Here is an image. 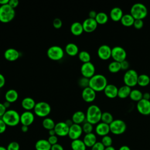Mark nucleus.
Returning a JSON list of instances; mask_svg holds the SVG:
<instances>
[{
    "label": "nucleus",
    "instance_id": "nucleus-1",
    "mask_svg": "<svg viewBox=\"0 0 150 150\" xmlns=\"http://www.w3.org/2000/svg\"><path fill=\"white\" fill-rule=\"evenodd\" d=\"M102 113L103 112L98 106L95 104L90 105L86 111V121L93 125L97 124L101 121Z\"/></svg>",
    "mask_w": 150,
    "mask_h": 150
},
{
    "label": "nucleus",
    "instance_id": "nucleus-2",
    "mask_svg": "<svg viewBox=\"0 0 150 150\" xmlns=\"http://www.w3.org/2000/svg\"><path fill=\"white\" fill-rule=\"evenodd\" d=\"M107 84V78L105 76L101 74H95L89 80V87L96 92L104 91Z\"/></svg>",
    "mask_w": 150,
    "mask_h": 150
},
{
    "label": "nucleus",
    "instance_id": "nucleus-3",
    "mask_svg": "<svg viewBox=\"0 0 150 150\" xmlns=\"http://www.w3.org/2000/svg\"><path fill=\"white\" fill-rule=\"evenodd\" d=\"M1 118L7 126L15 127L20 123V114L15 110H7Z\"/></svg>",
    "mask_w": 150,
    "mask_h": 150
},
{
    "label": "nucleus",
    "instance_id": "nucleus-4",
    "mask_svg": "<svg viewBox=\"0 0 150 150\" xmlns=\"http://www.w3.org/2000/svg\"><path fill=\"white\" fill-rule=\"evenodd\" d=\"M130 14L135 19H143L148 15V9L146 6L142 3L133 4L130 9Z\"/></svg>",
    "mask_w": 150,
    "mask_h": 150
},
{
    "label": "nucleus",
    "instance_id": "nucleus-5",
    "mask_svg": "<svg viewBox=\"0 0 150 150\" xmlns=\"http://www.w3.org/2000/svg\"><path fill=\"white\" fill-rule=\"evenodd\" d=\"M15 16V9L11 8L8 4L0 6V22L4 23L10 22Z\"/></svg>",
    "mask_w": 150,
    "mask_h": 150
},
{
    "label": "nucleus",
    "instance_id": "nucleus-6",
    "mask_svg": "<svg viewBox=\"0 0 150 150\" xmlns=\"http://www.w3.org/2000/svg\"><path fill=\"white\" fill-rule=\"evenodd\" d=\"M52 110L51 107L49 103L45 101H39L36 103L33 109L35 114L42 118L47 117L50 113Z\"/></svg>",
    "mask_w": 150,
    "mask_h": 150
},
{
    "label": "nucleus",
    "instance_id": "nucleus-7",
    "mask_svg": "<svg viewBox=\"0 0 150 150\" xmlns=\"http://www.w3.org/2000/svg\"><path fill=\"white\" fill-rule=\"evenodd\" d=\"M47 56L52 60L59 61L62 59L64 55V50L59 46L54 45L49 47L46 52Z\"/></svg>",
    "mask_w": 150,
    "mask_h": 150
},
{
    "label": "nucleus",
    "instance_id": "nucleus-8",
    "mask_svg": "<svg viewBox=\"0 0 150 150\" xmlns=\"http://www.w3.org/2000/svg\"><path fill=\"white\" fill-rule=\"evenodd\" d=\"M110 132L114 135H121L124 134L127 129V124L122 120H114L109 125Z\"/></svg>",
    "mask_w": 150,
    "mask_h": 150
},
{
    "label": "nucleus",
    "instance_id": "nucleus-9",
    "mask_svg": "<svg viewBox=\"0 0 150 150\" xmlns=\"http://www.w3.org/2000/svg\"><path fill=\"white\" fill-rule=\"evenodd\" d=\"M138 77V74L136 70L134 69H128L124 74L123 81L125 85L132 87L137 84Z\"/></svg>",
    "mask_w": 150,
    "mask_h": 150
},
{
    "label": "nucleus",
    "instance_id": "nucleus-10",
    "mask_svg": "<svg viewBox=\"0 0 150 150\" xmlns=\"http://www.w3.org/2000/svg\"><path fill=\"white\" fill-rule=\"evenodd\" d=\"M111 57L114 61L121 63L126 60L127 52L121 46H114L111 50Z\"/></svg>",
    "mask_w": 150,
    "mask_h": 150
},
{
    "label": "nucleus",
    "instance_id": "nucleus-11",
    "mask_svg": "<svg viewBox=\"0 0 150 150\" xmlns=\"http://www.w3.org/2000/svg\"><path fill=\"white\" fill-rule=\"evenodd\" d=\"M96 68L91 62L83 63L80 67V72L83 77L90 79L95 74Z\"/></svg>",
    "mask_w": 150,
    "mask_h": 150
},
{
    "label": "nucleus",
    "instance_id": "nucleus-12",
    "mask_svg": "<svg viewBox=\"0 0 150 150\" xmlns=\"http://www.w3.org/2000/svg\"><path fill=\"white\" fill-rule=\"evenodd\" d=\"M137 109L138 111L142 115H150V100L141 99L137 102Z\"/></svg>",
    "mask_w": 150,
    "mask_h": 150
},
{
    "label": "nucleus",
    "instance_id": "nucleus-13",
    "mask_svg": "<svg viewBox=\"0 0 150 150\" xmlns=\"http://www.w3.org/2000/svg\"><path fill=\"white\" fill-rule=\"evenodd\" d=\"M83 132L82 127L80 125L73 124L69 128L68 136L73 141L79 139Z\"/></svg>",
    "mask_w": 150,
    "mask_h": 150
},
{
    "label": "nucleus",
    "instance_id": "nucleus-14",
    "mask_svg": "<svg viewBox=\"0 0 150 150\" xmlns=\"http://www.w3.org/2000/svg\"><path fill=\"white\" fill-rule=\"evenodd\" d=\"M112 48L107 45H101L97 50V54L100 59L103 60H106L111 57Z\"/></svg>",
    "mask_w": 150,
    "mask_h": 150
},
{
    "label": "nucleus",
    "instance_id": "nucleus-15",
    "mask_svg": "<svg viewBox=\"0 0 150 150\" xmlns=\"http://www.w3.org/2000/svg\"><path fill=\"white\" fill-rule=\"evenodd\" d=\"M35 115L30 111H25L20 115V122L22 125L29 127L34 122Z\"/></svg>",
    "mask_w": 150,
    "mask_h": 150
},
{
    "label": "nucleus",
    "instance_id": "nucleus-16",
    "mask_svg": "<svg viewBox=\"0 0 150 150\" xmlns=\"http://www.w3.org/2000/svg\"><path fill=\"white\" fill-rule=\"evenodd\" d=\"M69 128L65 122L60 121L56 124L54 129L56 132V135L59 137H66L68 135Z\"/></svg>",
    "mask_w": 150,
    "mask_h": 150
},
{
    "label": "nucleus",
    "instance_id": "nucleus-17",
    "mask_svg": "<svg viewBox=\"0 0 150 150\" xmlns=\"http://www.w3.org/2000/svg\"><path fill=\"white\" fill-rule=\"evenodd\" d=\"M82 25L84 32L87 33H91L94 32L97 29L98 23H97L95 19L88 18L84 20L82 23Z\"/></svg>",
    "mask_w": 150,
    "mask_h": 150
},
{
    "label": "nucleus",
    "instance_id": "nucleus-18",
    "mask_svg": "<svg viewBox=\"0 0 150 150\" xmlns=\"http://www.w3.org/2000/svg\"><path fill=\"white\" fill-rule=\"evenodd\" d=\"M83 100L87 103H91L94 101L96 97V92L90 87L83 88L81 92Z\"/></svg>",
    "mask_w": 150,
    "mask_h": 150
},
{
    "label": "nucleus",
    "instance_id": "nucleus-19",
    "mask_svg": "<svg viewBox=\"0 0 150 150\" xmlns=\"http://www.w3.org/2000/svg\"><path fill=\"white\" fill-rule=\"evenodd\" d=\"M4 56L9 62H15L20 56L19 52L14 48H8L4 52Z\"/></svg>",
    "mask_w": 150,
    "mask_h": 150
},
{
    "label": "nucleus",
    "instance_id": "nucleus-20",
    "mask_svg": "<svg viewBox=\"0 0 150 150\" xmlns=\"http://www.w3.org/2000/svg\"><path fill=\"white\" fill-rule=\"evenodd\" d=\"M96 133L101 137H104L108 135L110 132L109 124H105L103 122H100L96 125L95 128Z\"/></svg>",
    "mask_w": 150,
    "mask_h": 150
},
{
    "label": "nucleus",
    "instance_id": "nucleus-21",
    "mask_svg": "<svg viewBox=\"0 0 150 150\" xmlns=\"http://www.w3.org/2000/svg\"><path fill=\"white\" fill-rule=\"evenodd\" d=\"M118 88L114 84H108L104 90L105 95L110 98H114L118 96Z\"/></svg>",
    "mask_w": 150,
    "mask_h": 150
},
{
    "label": "nucleus",
    "instance_id": "nucleus-22",
    "mask_svg": "<svg viewBox=\"0 0 150 150\" xmlns=\"http://www.w3.org/2000/svg\"><path fill=\"white\" fill-rule=\"evenodd\" d=\"M36 103L33 98L30 97H26L22 99L21 105L25 111H31L34 109Z\"/></svg>",
    "mask_w": 150,
    "mask_h": 150
},
{
    "label": "nucleus",
    "instance_id": "nucleus-23",
    "mask_svg": "<svg viewBox=\"0 0 150 150\" xmlns=\"http://www.w3.org/2000/svg\"><path fill=\"white\" fill-rule=\"evenodd\" d=\"M123 11L119 7H114L112 8L110 12V17L113 21L118 22L120 21L121 19L123 16Z\"/></svg>",
    "mask_w": 150,
    "mask_h": 150
},
{
    "label": "nucleus",
    "instance_id": "nucleus-24",
    "mask_svg": "<svg viewBox=\"0 0 150 150\" xmlns=\"http://www.w3.org/2000/svg\"><path fill=\"white\" fill-rule=\"evenodd\" d=\"M71 120L74 124L80 125L86 121V114L82 111H77L72 115Z\"/></svg>",
    "mask_w": 150,
    "mask_h": 150
},
{
    "label": "nucleus",
    "instance_id": "nucleus-25",
    "mask_svg": "<svg viewBox=\"0 0 150 150\" xmlns=\"http://www.w3.org/2000/svg\"><path fill=\"white\" fill-rule=\"evenodd\" d=\"M64 52L70 56H75L79 54V49L76 44L74 43H69L65 46Z\"/></svg>",
    "mask_w": 150,
    "mask_h": 150
},
{
    "label": "nucleus",
    "instance_id": "nucleus-26",
    "mask_svg": "<svg viewBox=\"0 0 150 150\" xmlns=\"http://www.w3.org/2000/svg\"><path fill=\"white\" fill-rule=\"evenodd\" d=\"M19 97L18 91L15 89H9L5 94V101L9 102L10 103H15L17 101Z\"/></svg>",
    "mask_w": 150,
    "mask_h": 150
},
{
    "label": "nucleus",
    "instance_id": "nucleus-27",
    "mask_svg": "<svg viewBox=\"0 0 150 150\" xmlns=\"http://www.w3.org/2000/svg\"><path fill=\"white\" fill-rule=\"evenodd\" d=\"M70 30L71 34L74 36H80L84 32L82 23L79 22H73L70 26Z\"/></svg>",
    "mask_w": 150,
    "mask_h": 150
},
{
    "label": "nucleus",
    "instance_id": "nucleus-28",
    "mask_svg": "<svg viewBox=\"0 0 150 150\" xmlns=\"http://www.w3.org/2000/svg\"><path fill=\"white\" fill-rule=\"evenodd\" d=\"M83 141L87 147L90 148H91L97 142L96 135L93 132L85 134Z\"/></svg>",
    "mask_w": 150,
    "mask_h": 150
},
{
    "label": "nucleus",
    "instance_id": "nucleus-29",
    "mask_svg": "<svg viewBox=\"0 0 150 150\" xmlns=\"http://www.w3.org/2000/svg\"><path fill=\"white\" fill-rule=\"evenodd\" d=\"M52 145L48 142L47 139H40L35 143L36 150H50Z\"/></svg>",
    "mask_w": 150,
    "mask_h": 150
},
{
    "label": "nucleus",
    "instance_id": "nucleus-30",
    "mask_svg": "<svg viewBox=\"0 0 150 150\" xmlns=\"http://www.w3.org/2000/svg\"><path fill=\"white\" fill-rule=\"evenodd\" d=\"M135 19L130 13L124 14L122 18L120 20L121 24L125 26H133Z\"/></svg>",
    "mask_w": 150,
    "mask_h": 150
},
{
    "label": "nucleus",
    "instance_id": "nucleus-31",
    "mask_svg": "<svg viewBox=\"0 0 150 150\" xmlns=\"http://www.w3.org/2000/svg\"><path fill=\"white\" fill-rule=\"evenodd\" d=\"M131 91V88L130 87L126 85H124L118 88V97L120 98H125L129 96Z\"/></svg>",
    "mask_w": 150,
    "mask_h": 150
},
{
    "label": "nucleus",
    "instance_id": "nucleus-32",
    "mask_svg": "<svg viewBox=\"0 0 150 150\" xmlns=\"http://www.w3.org/2000/svg\"><path fill=\"white\" fill-rule=\"evenodd\" d=\"M70 145L72 150H86L87 148L83 141L80 139L73 140Z\"/></svg>",
    "mask_w": 150,
    "mask_h": 150
},
{
    "label": "nucleus",
    "instance_id": "nucleus-33",
    "mask_svg": "<svg viewBox=\"0 0 150 150\" xmlns=\"http://www.w3.org/2000/svg\"><path fill=\"white\" fill-rule=\"evenodd\" d=\"M150 83V77L146 74L138 75L137 84L141 87L147 86Z\"/></svg>",
    "mask_w": 150,
    "mask_h": 150
},
{
    "label": "nucleus",
    "instance_id": "nucleus-34",
    "mask_svg": "<svg viewBox=\"0 0 150 150\" xmlns=\"http://www.w3.org/2000/svg\"><path fill=\"white\" fill-rule=\"evenodd\" d=\"M129 98L131 100L138 102L143 98V93L138 89H133L131 90V91L129 94Z\"/></svg>",
    "mask_w": 150,
    "mask_h": 150
},
{
    "label": "nucleus",
    "instance_id": "nucleus-35",
    "mask_svg": "<svg viewBox=\"0 0 150 150\" xmlns=\"http://www.w3.org/2000/svg\"><path fill=\"white\" fill-rule=\"evenodd\" d=\"M95 19L98 24L104 25L108 22V16L106 13L103 12H100L97 13Z\"/></svg>",
    "mask_w": 150,
    "mask_h": 150
},
{
    "label": "nucleus",
    "instance_id": "nucleus-36",
    "mask_svg": "<svg viewBox=\"0 0 150 150\" xmlns=\"http://www.w3.org/2000/svg\"><path fill=\"white\" fill-rule=\"evenodd\" d=\"M55 125L56 124L54 120L49 117H46L42 121L43 127L48 131L54 129Z\"/></svg>",
    "mask_w": 150,
    "mask_h": 150
},
{
    "label": "nucleus",
    "instance_id": "nucleus-37",
    "mask_svg": "<svg viewBox=\"0 0 150 150\" xmlns=\"http://www.w3.org/2000/svg\"><path fill=\"white\" fill-rule=\"evenodd\" d=\"M78 57L83 63L90 62L91 60L90 54L86 50H82L79 52L78 54Z\"/></svg>",
    "mask_w": 150,
    "mask_h": 150
},
{
    "label": "nucleus",
    "instance_id": "nucleus-38",
    "mask_svg": "<svg viewBox=\"0 0 150 150\" xmlns=\"http://www.w3.org/2000/svg\"><path fill=\"white\" fill-rule=\"evenodd\" d=\"M108 69L111 73H117L121 70V64L120 62L114 60L109 63L108 66Z\"/></svg>",
    "mask_w": 150,
    "mask_h": 150
},
{
    "label": "nucleus",
    "instance_id": "nucleus-39",
    "mask_svg": "<svg viewBox=\"0 0 150 150\" xmlns=\"http://www.w3.org/2000/svg\"><path fill=\"white\" fill-rule=\"evenodd\" d=\"M113 120H114L113 116L110 112L105 111L102 113L101 118V122L110 125L113 121Z\"/></svg>",
    "mask_w": 150,
    "mask_h": 150
},
{
    "label": "nucleus",
    "instance_id": "nucleus-40",
    "mask_svg": "<svg viewBox=\"0 0 150 150\" xmlns=\"http://www.w3.org/2000/svg\"><path fill=\"white\" fill-rule=\"evenodd\" d=\"M101 142L103 144V145L105 146V148H107V147L112 146V139L110 136L107 135L102 137Z\"/></svg>",
    "mask_w": 150,
    "mask_h": 150
},
{
    "label": "nucleus",
    "instance_id": "nucleus-41",
    "mask_svg": "<svg viewBox=\"0 0 150 150\" xmlns=\"http://www.w3.org/2000/svg\"><path fill=\"white\" fill-rule=\"evenodd\" d=\"M81 127H82L83 132H84L86 134L91 133L93 132V125L87 121H86L85 122H84Z\"/></svg>",
    "mask_w": 150,
    "mask_h": 150
},
{
    "label": "nucleus",
    "instance_id": "nucleus-42",
    "mask_svg": "<svg viewBox=\"0 0 150 150\" xmlns=\"http://www.w3.org/2000/svg\"><path fill=\"white\" fill-rule=\"evenodd\" d=\"M89 80L90 79L82 77L79 79L78 81V84L80 87L83 88V89L87 87H89Z\"/></svg>",
    "mask_w": 150,
    "mask_h": 150
},
{
    "label": "nucleus",
    "instance_id": "nucleus-43",
    "mask_svg": "<svg viewBox=\"0 0 150 150\" xmlns=\"http://www.w3.org/2000/svg\"><path fill=\"white\" fill-rule=\"evenodd\" d=\"M19 144L16 141L11 142L6 147L7 150H19Z\"/></svg>",
    "mask_w": 150,
    "mask_h": 150
},
{
    "label": "nucleus",
    "instance_id": "nucleus-44",
    "mask_svg": "<svg viewBox=\"0 0 150 150\" xmlns=\"http://www.w3.org/2000/svg\"><path fill=\"white\" fill-rule=\"evenodd\" d=\"M62 25H63L62 21L59 18H56L53 21V26L56 29H59L61 28L62 26Z\"/></svg>",
    "mask_w": 150,
    "mask_h": 150
},
{
    "label": "nucleus",
    "instance_id": "nucleus-45",
    "mask_svg": "<svg viewBox=\"0 0 150 150\" xmlns=\"http://www.w3.org/2000/svg\"><path fill=\"white\" fill-rule=\"evenodd\" d=\"M133 26L137 29H141L144 26L143 20H142V19H135Z\"/></svg>",
    "mask_w": 150,
    "mask_h": 150
},
{
    "label": "nucleus",
    "instance_id": "nucleus-46",
    "mask_svg": "<svg viewBox=\"0 0 150 150\" xmlns=\"http://www.w3.org/2000/svg\"><path fill=\"white\" fill-rule=\"evenodd\" d=\"M105 146L101 143V142L97 141L91 148V150H104Z\"/></svg>",
    "mask_w": 150,
    "mask_h": 150
},
{
    "label": "nucleus",
    "instance_id": "nucleus-47",
    "mask_svg": "<svg viewBox=\"0 0 150 150\" xmlns=\"http://www.w3.org/2000/svg\"><path fill=\"white\" fill-rule=\"evenodd\" d=\"M48 142L50 143L51 145H55L57 144L58 142V138L57 135H53V136H49L47 139Z\"/></svg>",
    "mask_w": 150,
    "mask_h": 150
},
{
    "label": "nucleus",
    "instance_id": "nucleus-48",
    "mask_svg": "<svg viewBox=\"0 0 150 150\" xmlns=\"http://www.w3.org/2000/svg\"><path fill=\"white\" fill-rule=\"evenodd\" d=\"M120 64H121V70H126V71L128 70L129 67V62L127 60H125L121 62L120 63Z\"/></svg>",
    "mask_w": 150,
    "mask_h": 150
},
{
    "label": "nucleus",
    "instance_id": "nucleus-49",
    "mask_svg": "<svg viewBox=\"0 0 150 150\" xmlns=\"http://www.w3.org/2000/svg\"><path fill=\"white\" fill-rule=\"evenodd\" d=\"M6 127L7 125L5 122L2 120V118H0V134L4 133L6 131Z\"/></svg>",
    "mask_w": 150,
    "mask_h": 150
},
{
    "label": "nucleus",
    "instance_id": "nucleus-50",
    "mask_svg": "<svg viewBox=\"0 0 150 150\" xmlns=\"http://www.w3.org/2000/svg\"><path fill=\"white\" fill-rule=\"evenodd\" d=\"M8 5L12 8H16L19 5L18 0H9Z\"/></svg>",
    "mask_w": 150,
    "mask_h": 150
},
{
    "label": "nucleus",
    "instance_id": "nucleus-51",
    "mask_svg": "<svg viewBox=\"0 0 150 150\" xmlns=\"http://www.w3.org/2000/svg\"><path fill=\"white\" fill-rule=\"evenodd\" d=\"M50 150H64V148L60 144L57 143L55 145H52Z\"/></svg>",
    "mask_w": 150,
    "mask_h": 150
},
{
    "label": "nucleus",
    "instance_id": "nucleus-52",
    "mask_svg": "<svg viewBox=\"0 0 150 150\" xmlns=\"http://www.w3.org/2000/svg\"><path fill=\"white\" fill-rule=\"evenodd\" d=\"M6 108L4 105L3 103H0V117L2 118V117L4 115L5 112L6 111Z\"/></svg>",
    "mask_w": 150,
    "mask_h": 150
},
{
    "label": "nucleus",
    "instance_id": "nucleus-53",
    "mask_svg": "<svg viewBox=\"0 0 150 150\" xmlns=\"http://www.w3.org/2000/svg\"><path fill=\"white\" fill-rule=\"evenodd\" d=\"M5 84V78L4 76L0 73V88H2Z\"/></svg>",
    "mask_w": 150,
    "mask_h": 150
},
{
    "label": "nucleus",
    "instance_id": "nucleus-54",
    "mask_svg": "<svg viewBox=\"0 0 150 150\" xmlns=\"http://www.w3.org/2000/svg\"><path fill=\"white\" fill-rule=\"evenodd\" d=\"M97 13L95 11H94V10L90 11L88 13V18H92V19H95L97 16Z\"/></svg>",
    "mask_w": 150,
    "mask_h": 150
},
{
    "label": "nucleus",
    "instance_id": "nucleus-55",
    "mask_svg": "<svg viewBox=\"0 0 150 150\" xmlns=\"http://www.w3.org/2000/svg\"><path fill=\"white\" fill-rule=\"evenodd\" d=\"M144 99L150 100V93L148 92H145L143 93V98Z\"/></svg>",
    "mask_w": 150,
    "mask_h": 150
},
{
    "label": "nucleus",
    "instance_id": "nucleus-56",
    "mask_svg": "<svg viewBox=\"0 0 150 150\" xmlns=\"http://www.w3.org/2000/svg\"><path fill=\"white\" fill-rule=\"evenodd\" d=\"M118 150H131V149L127 145H122V146L120 147Z\"/></svg>",
    "mask_w": 150,
    "mask_h": 150
},
{
    "label": "nucleus",
    "instance_id": "nucleus-57",
    "mask_svg": "<svg viewBox=\"0 0 150 150\" xmlns=\"http://www.w3.org/2000/svg\"><path fill=\"white\" fill-rule=\"evenodd\" d=\"M29 128H28V126H26V125H22V127H21V131L23 132H26L28 131Z\"/></svg>",
    "mask_w": 150,
    "mask_h": 150
},
{
    "label": "nucleus",
    "instance_id": "nucleus-58",
    "mask_svg": "<svg viewBox=\"0 0 150 150\" xmlns=\"http://www.w3.org/2000/svg\"><path fill=\"white\" fill-rule=\"evenodd\" d=\"M66 123V124L69 126V127H70L71 125H73L74 123H73V121L71 120H71H70V119H69V120H67L66 121H64Z\"/></svg>",
    "mask_w": 150,
    "mask_h": 150
},
{
    "label": "nucleus",
    "instance_id": "nucleus-59",
    "mask_svg": "<svg viewBox=\"0 0 150 150\" xmlns=\"http://www.w3.org/2000/svg\"><path fill=\"white\" fill-rule=\"evenodd\" d=\"M48 134H49V136L56 135V132H55V131H54V129H52L49 130V131H48Z\"/></svg>",
    "mask_w": 150,
    "mask_h": 150
},
{
    "label": "nucleus",
    "instance_id": "nucleus-60",
    "mask_svg": "<svg viewBox=\"0 0 150 150\" xmlns=\"http://www.w3.org/2000/svg\"><path fill=\"white\" fill-rule=\"evenodd\" d=\"M9 0H0V6L8 4Z\"/></svg>",
    "mask_w": 150,
    "mask_h": 150
},
{
    "label": "nucleus",
    "instance_id": "nucleus-61",
    "mask_svg": "<svg viewBox=\"0 0 150 150\" xmlns=\"http://www.w3.org/2000/svg\"><path fill=\"white\" fill-rule=\"evenodd\" d=\"M11 103H10L8 102V101H5L4 103H3L5 107L6 108V110H7V108H8L11 106Z\"/></svg>",
    "mask_w": 150,
    "mask_h": 150
},
{
    "label": "nucleus",
    "instance_id": "nucleus-62",
    "mask_svg": "<svg viewBox=\"0 0 150 150\" xmlns=\"http://www.w3.org/2000/svg\"><path fill=\"white\" fill-rule=\"evenodd\" d=\"M104 150H116L115 149L114 147H113L112 146H109V147H107V148H105V149Z\"/></svg>",
    "mask_w": 150,
    "mask_h": 150
},
{
    "label": "nucleus",
    "instance_id": "nucleus-63",
    "mask_svg": "<svg viewBox=\"0 0 150 150\" xmlns=\"http://www.w3.org/2000/svg\"><path fill=\"white\" fill-rule=\"evenodd\" d=\"M0 150H7L6 148L2 146H0Z\"/></svg>",
    "mask_w": 150,
    "mask_h": 150
}]
</instances>
